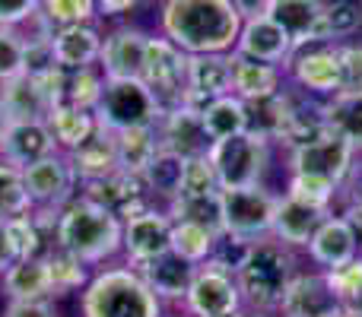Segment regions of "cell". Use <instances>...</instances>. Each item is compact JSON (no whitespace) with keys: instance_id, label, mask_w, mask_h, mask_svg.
<instances>
[{"instance_id":"obj_54","label":"cell","mask_w":362,"mask_h":317,"mask_svg":"<svg viewBox=\"0 0 362 317\" xmlns=\"http://www.w3.org/2000/svg\"><path fill=\"white\" fill-rule=\"evenodd\" d=\"M344 187H350L346 203H359L362 206V162H359V165H353V172H350V178H346Z\"/></svg>"},{"instance_id":"obj_1","label":"cell","mask_w":362,"mask_h":317,"mask_svg":"<svg viewBox=\"0 0 362 317\" xmlns=\"http://www.w3.org/2000/svg\"><path fill=\"white\" fill-rule=\"evenodd\" d=\"M245 19L229 0H163L159 35L185 54H229L235 51Z\"/></svg>"},{"instance_id":"obj_29","label":"cell","mask_w":362,"mask_h":317,"mask_svg":"<svg viewBox=\"0 0 362 317\" xmlns=\"http://www.w3.org/2000/svg\"><path fill=\"white\" fill-rule=\"evenodd\" d=\"M4 292L10 301H35V299H54L51 295V273L45 257L32 261H16L4 273Z\"/></svg>"},{"instance_id":"obj_8","label":"cell","mask_w":362,"mask_h":317,"mask_svg":"<svg viewBox=\"0 0 362 317\" xmlns=\"http://www.w3.org/2000/svg\"><path fill=\"white\" fill-rule=\"evenodd\" d=\"M140 83L153 92L163 114L175 112V108L185 105L187 95V54L178 44H172L165 35H150Z\"/></svg>"},{"instance_id":"obj_36","label":"cell","mask_w":362,"mask_h":317,"mask_svg":"<svg viewBox=\"0 0 362 317\" xmlns=\"http://www.w3.org/2000/svg\"><path fill=\"white\" fill-rule=\"evenodd\" d=\"M115 140H118V168L127 174H144V168L159 152L156 127H131L115 133Z\"/></svg>"},{"instance_id":"obj_24","label":"cell","mask_w":362,"mask_h":317,"mask_svg":"<svg viewBox=\"0 0 362 317\" xmlns=\"http://www.w3.org/2000/svg\"><path fill=\"white\" fill-rule=\"evenodd\" d=\"M51 51H54V64L61 70H67V73H74V70H86V67H99L102 32L95 29L93 23L61 25V29H54Z\"/></svg>"},{"instance_id":"obj_48","label":"cell","mask_w":362,"mask_h":317,"mask_svg":"<svg viewBox=\"0 0 362 317\" xmlns=\"http://www.w3.org/2000/svg\"><path fill=\"white\" fill-rule=\"evenodd\" d=\"M340 57V92H362V44L344 42L337 44Z\"/></svg>"},{"instance_id":"obj_9","label":"cell","mask_w":362,"mask_h":317,"mask_svg":"<svg viewBox=\"0 0 362 317\" xmlns=\"http://www.w3.org/2000/svg\"><path fill=\"white\" fill-rule=\"evenodd\" d=\"M353 165H356V150L334 131H325L321 137L289 150V174H315V178L331 181L340 191H344Z\"/></svg>"},{"instance_id":"obj_12","label":"cell","mask_w":362,"mask_h":317,"mask_svg":"<svg viewBox=\"0 0 362 317\" xmlns=\"http://www.w3.org/2000/svg\"><path fill=\"white\" fill-rule=\"evenodd\" d=\"M23 178H25V191H29L35 210L61 213L76 197V191H80V178H76L67 152H54V156L23 168Z\"/></svg>"},{"instance_id":"obj_31","label":"cell","mask_w":362,"mask_h":317,"mask_svg":"<svg viewBox=\"0 0 362 317\" xmlns=\"http://www.w3.org/2000/svg\"><path fill=\"white\" fill-rule=\"evenodd\" d=\"M165 213L172 222H194L210 229L213 235H226L219 193H178L172 203H165Z\"/></svg>"},{"instance_id":"obj_6","label":"cell","mask_w":362,"mask_h":317,"mask_svg":"<svg viewBox=\"0 0 362 317\" xmlns=\"http://www.w3.org/2000/svg\"><path fill=\"white\" fill-rule=\"evenodd\" d=\"M93 114L99 127L121 133L131 127H156L163 108L140 80H105L102 99Z\"/></svg>"},{"instance_id":"obj_55","label":"cell","mask_w":362,"mask_h":317,"mask_svg":"<svg viewBox=\"0 0 362 317\" xmlns=\"http://www.w3.org/2000/svg\"><path fill=\"white\" fill-rule=\"evenodd\" d=\"M344 311H350L353 317H362V292H359L353 301H346V305H344Z\"/></svg>"},{"instance_id":"obj_7","label":"cell","mask_w":362,"mask_h":317,"mask_svg":"<svg viewBox=\"0 0 362 317\" xmlns=\"http://www.w3.org/2000/svg\"><path fill=\"white\" fill-rule=\"evenodd\" d=\"M213 172L219 178V191L226 187H251L264 184L270 165V143L257 133H238V137L216 140L206 152Z\"/></svg>"},{"instance_id":"obj_18","label":"cell","mask_w":362,"mask_h":317,"mask_svg":"<svg viewBox=\"0 0 362 317\" xmlns=\"http://www.w3.org/2000/svg\"><path fill=\"white\" fill-rule=\"evenodd\" d=\"M293 51H296L293 38H289L274 19L255 16V19H245L242 23V32H238V42H235V54L251 57V61L276 64V67L286 70Z\"/></svg>"},{"instance_id":"obj_50","label":"cell","mask_w":362,"mask_h":317,"mask_svg":"<svg viewBox=\"0 0 362 317\" xmlns=\"http://www.w3.org/2000/svg\"><path fill=\"white\" fill-rule=\"evenodd\" d=\"M4 317H57L51 299H35V301H10Z\"/></svg>"},{"instance_id":"obj_10","label":"cell","mask_w":362,"mask_h":317,"mask_svg":"<svg viewBox=\"0 0 362 317\" xmlns=\"http://www.w3.org/2000/svg\"><path fill=\"white\" fill-rule=\"evenodd\" d=\"M286 83L312 99H331L340 92L337 44H305L296 48L286 64Z\"/></svg>"},{"instance_id":"obj_32","label":"cell","mask_w":362,"mask_h":317,"mask_svg":"<svg viewBox=\"0 0 362 317\" xmlns=\"http://www.w3.org/2000/svg\"><path fill=\"white\" fill-rule=\"evenodd\" d=\"M48 131L54 137L57 150L61 152H74L80 143H86L95 131V114L93 112H83V108H74V105H57L48 112Z\"/></svg>"},{"instance_id":"obj_53","label":"cell","mask_w":362,"mask_h":317,"mask_svg":"<svg viewBox=\"0 0 362 317\" xmlns=\"http://www.w3.org/2000/svg\"><path fill=\"white\" fill-rule=\"evenodd\" d=\"M16 263V251H13V241L6 235V222H0V276Z\"/></svg>"},{"instance_id":"obj_40","label":"cell","mask_w":362,"mask_h":317,"mask_svg":"<svg viewBox=\"0 0 362 317\" xmlns=\"http://www.w3.org/2000/svg\"><path fill=\"white\" fill-rule=\"evenodd\" d=\"M219 235H213L210 229L204 225H194V222H172V251L185 261H191L194 267L210 261L213 248H216Z\"/></svg>"},{"instance_id":"obj_15","label":"cell","mask_w":362,"mask_h":317,"mask_svg":"<svg viewBox=\"0 0 362 317\" xmlns=\"http://www.w3.org/2000/svg\"><path fill=\"white\" fill-rule=\"evenodd\" d=\"M146 35L140 25H118L102 38L99 70L105 80H140L146 57Z\"/></svg>"},{"instance_id":"obj_43","label":"cell","mask_w":362,"mask_h":317,"mask_svg":"<svg viewBox=\"0 0 362 317\" xmlns=\"http://www.w3.org/2000/svg\"><path fill=\"white\" fill-rule=\"evenodd\" d=\"M42 13L61 29V25L93 23L99 16V6L95 0H42Z\"/></svg>"},{"instance_id":"obj_41","label":"cell","mask_w":362,"mask_h":317,"mask_svg":"<svg viewBox=\"0 0 362 317\" xmlns=\"http://www.w3.org/2000/svg\"><path fill=\"white\" fill-rule=\"evenodd\" d=\"M6 235H10V241H13L16 261H32V257H45V254L51 251V244L45 241V232L38 229V222L32 219V213L10 219V222H6Z\"/></svg>"},{"instance_id":"obj_30","label":"cell","mask_w":362,"mask_h":317,"mask_svg":"<svg viewBox=\"0 0 362 317\" xmlns=\"http://www.w3.org/2000/svg\"><path fill=\"white\" fill-rule=\"evenodd\" d=\"M245 105H248V133H257L267 143L283 140V131L289 124V112H293V89H280L276 95L245 102Z\"/></svg>"},{"instance_id":"obj_56","label":"cell","mask_w":362,"mask_h":317,"mask_svg":"<svg viewBox=\"0 0 362 317\" xmlns=\"http://www.w3.org/2000/svg\"><path fill=\"white\" fill-rule=\"evenodd\" d=\"M235 317H267V314H261V311H245V308H242V311H238Z\"/></svg>"},{"instance_id":"obj_23","label":"cell","mask_w":362,"mask_h":317,"mask_svg":"<svg viewBox=\"0 0 362 317\" xmlns=\"http://www.w3.org/2000/svg\"><path fill=\"white\" fill-rule=\"evenodd\" d=\"M321 16H325V0H270L267 19H274L296 48L305 44H325L321 38Z\"/></svg>"},{"instance_id":"obj_27","label":"cell","mask_w":362,"mask_h":317,"mask_svg":"<svg viewBox=\"0 0 362 317\" xmlns=\"http://www.w3.org/2000/svg\"><path fill=\"white\" fill-rule=\"evenodd\" d=\"M0 112L6 124H25V121H48V99L32 73H19L13 80L0 83Z\"/></svg>"},{"instance_id":"obj_4","label":"cell","mask_w":362,"mask_h":317,"mask_svg":"<svg viewBox=\"0 0 362 317\" xmlns=\"http://www.w3.org/2000/svg\"><path fill=\"white\" fill-rule=\"evenodd\" d=\"M296 273H299V267H296L293 251L274 238H264V241L251 244V251L245 254L242 267L235 270V282L242 301L251 311L270 314L280 311L283 295H286Z\"/></svg>"},{"instance_id":"obj_19","label":"cell","mask_w":362,"mask_h":317,"mask_svg":"<svg viewBox=\"0 0 362 317\" xmlns=\"http://www.w3.org/2000/svg\"><path fill=\"white\" fill-rule=\"evenodd\" d=\"M331 206H315V203H305L299 197H289L283 193L280 203H276V219H274V241L286 244L289 251L296 248H308L312 235L318 232V225L331 216Z\"/></svg>"},{"instance_id":"obj_11","label":"cell","mask_w":362,"mask_h":317,"mask_svg":"<svg viewBox=\"0 0 362 317\" xmlns=\"http://www.w3.org/2000/svg\"><path fill=\"white\" fill-rule=\"evenodd\" d=\"M181 308L187 311V317H235L245 308V301L235 276L210 263H200Z\"/></svg>"},{"instance_id":"obj_14","label":"cell","mask_w":362,"mask_h":317,"mask_svg":"<svg viewBox=\"0 0 362 317\" xmlns=\"http://www.w3.org/2000/svg\"><path fill=\"white\" fill-rule=\"evenodd\" d=\"M80 197L118 213L121 222L144 210H150V206H156L150 191H146L144 178H140V174H127V172H115V174H108V178L86 181V184H80Z\"/></svg>"},{"instance_id":"obj_17","label":"cell","mask_w":362,"mask_h":317,"mask_svg":"<svg viewBox=\"0 0 362 317\" xmlns=\"http://www.w3.org/2000/svg\"><path fill=\"white\" fill-rule=\"evenodd\" d=\"M156 137H159V150L175 152L181 159H197L206 156L213 146L210 133L204 127V114L194 108L181 105L175 112H165L156 124Z\"/></svg>"},{"instance_id":"obj_28","label":"cell","mask_w":362,"mask_h":317,"mask_svg":"<svg viewBox=\"0 0 362 317\" xmlns=\"http://www.w3.org/2000/svg\"><path fill=\"white\" fill-rule=\"evenodd\" d=\"M67 159H70V165H74L80 184L121 172L118 168V140H115L112 131H105V127H99V124H95L93 137H89L86 143H80L74 152H67Z\"/></svg>"},{"instance_id":"obj_25","label":"cell","mask_w":362,"mask_h":317,"mask_svg":"<svg viewBox=\"0 0 362 317\" xmlns=\"http://www.w3.org/2000/svg\"><path fill=\"white\" fill-rule=\"evenodd\" d=\"M137 273L144 276V282L156 292L159 301L185 305V295H187V289H191L197 267H194L191 261H185V257H178L175 251H165V254L153 257L150 263H144Z\"/></svg>"},{"instance_id":"obj_49","label":"cell","mask_w":362,"mask_h":317,"mask_svg":"<svg viewBox=\"0 0 362 317\" xmlns=\"http://www.w3.org/2000/svg\"><path fill=\"white\" fill-rule=\"evenodd\" d=\"M42 10V0H0V25L19 29Z\"/></svg>"},{"instance_id":"obj_52","label":"cell","mask_w":362,"mask_h":317,"mask_svg":"<svg viewBox=\"0 0 362 317\" xmlns=\"http://www.w3.org/2000/svg\"><path fill=\"white\" fill-rule=\"evenodd\" d=\"M235 6V13L242 19H255V16H267V6L270 0H229Z\"/></svg>"},{"instance_id":"obj_26","label":"cell","mask_w":362,"mask_h":317,"mask_svg":"<svg viewBox=\"0 0 362 317\" xmlns=\"http://www.w3.org/2000/svg\"><path fill=\"white\" fill-rule=\"evenodd\" d=\"M280 89H286V70L276 64L251 61L232 51V95H238L242 102H257L276 95Z\"/></svg>"},{"instance_id":"obj_13","label":"cell","mask_w":362,"mask_h":317,"mask_svg":"<svg viewBox=\"0 0 362 317\" xmlns=\"http://www.w3.org/2000/svg\"><path fill=\"white\" fill-rule=\"evenodd\" d=\"M172 251V219L165 210H150L137 213V216L124 219V238H121V254H124L127 267L140 270L150 263L153 257Z\"/></svg>"},{"instance_id":"obj_21","label":"cell","mask_w":362,"mask_h":317,"mask_svg":"<svg viewBox=\"0 0 362 317\" xmlns=\"http://www.w3.org/2000/svg\"><path fill=\"white\" fill-rule=\"evenodd\" d=\"M334 311H340V301L327 286L325 270L293 276L286 295H283L280 317H331Z\"/></svg>"},{"instance_id":"obj_20","label":"cell","mask_w":362,"mask_h":317,"mask_svg":"<svg viewBox=\"0 0 362 317\" xmlns=\"http://www.w3.org/2000/svg\"><path fill=\"white\" fill-rule=\"evenodd\" d=\"M305 254L315 267L334 270V267H340V263L353 261L356 254H362V241L356 232H353V225L346 222L340 213H331V216L318 225V232L312 235Z\"/></svg>"},{"instance_id":"obj_38","label":"cell","mask_w":362,"mask_h":317,"mask_svg":"<svg viewBox=\"0 0 362 317\" xmlns=\"http://www.w3.org/2000/svg\"><path fill=\"white\" fill-rule=\"evenodd\" d=\"M32 210H35V203L25 191L23 168L0 159V222H10V219L25 216Z\"/></svg>"},{"instance_id":"obj_39","label":"cell","mask_w":362,"mask_h":317,"mask_svg":"<svg viewBox=\"0 0 362 317\" xmlns=\"http://www.w3.org/2000/svg\"><path fill=\"white\" fill-rule=\"evenodd\" d=\"M48 261V273H51V295H70V292H83L89 282V267L80 263L76 257H70L67 251L51 248L45 254Z\"/></svg>"},{"instance_id":"obj_34","label":"cell","mask_w":362,"mask_h":317,"mask_svg":"<svg viewBox=\"0 0 362 317\" xmlns=\"http://www.w3.org/2000/svg\"><path fill=\"white\" fill-rule=\"evenodd\" d=\"M144 184L146 191H150L153 203L156 200H165V203H172V200L181 193V181H185V159L175 156V152H165L159 150L153 162L144 168Z\"/></svg>"},{"instance_id":"obj_35","label":"cell","mask_w":362,"mask_h":317,"mask_svg":"<svg viewBox=\"0 0 362 317\" xmlns=\"http://www.w3.org/2000/svg\"><path fill=\"white\" fill-rule=\"evenodd\" d=\"M200 114H204V127L213 143L226 140V137H238V133L248 131V105H245L238 95L213 99Z\"/></svg>"},{"instance_id":"obj_47","label":"cell","mask_w":362,"mask_h":317,"mask_svg":"<svg viewBox=\"0 0 362 317\" xmlns=\"http://www.w3.org/2000/svg\"><path fill=\"white\" fill-rule=\"evenodd\" d=\"M181 193H219V178L213 172L210 159L197 156L185 162V181H181Z\"/></svg>"},{"instance_id":"obj_3","label":"cell","mask_w":362,"mask_h":317,"mask_svg":"<svg viewBox=\"0 0 362 317\" xmlns=\"http://www.w3.org/2000/svg\"><path fill=\"white\" fill-rule=\"evenodd\" d=\"M83 317H165L144 276L134 267H102L80 292Z\"/></svg>"},{"instance_id":"obj_51","label":"cell","mask_w":362,"mask_h":317,"mask_svg":"<svg viewBox=\"0 0 362 317\" xmlns=\"http://www.w3.org/2000/svg\"><path fill=\"white\" fill-rule=\"evenodd\" d=\"M140 4H146V0H95V6H99V16H124V13L137 10Z\"/></svg>"},{"instance_id":"obj_42","label":"cell","mask_w":362,"mask_h":317,"mask_svg":"<svg viewBox=\"0 0 362 317\" xmlns=\"http://www.w3.org/2000/svg\"><path fill=\"white\" fill-rule=\"evenodd\" d=\"M102 89H105V76H102L99 67L74 70V73H67V95H64V102L74 108H83V112H95V105L102 99Z\"/></svg>"},{"instance_id":"obj_37","label":"cell","mask_w":362,"mask_h":317,"mask_svg":"<svg viewBox=\"0 0 362 317\" xmlns=\"http://www.w3.org/2000/svg\"><path fill=\"white\" fill-rule=\"evenodd\" d=\"M362 32V13L356 0H325L321 16V38L325 44H344L346 38Z\"/></svg>"},{"instance_id":"obj_2","label":"cell","mask_w":362,"mask_h":317,"mask_svg":"<svg viewBox=\"0 0 362 317\" xmlns=\"http://www.w3.org/2000/svg\"><path fill=\"white\" fill-rule=\"evenodd\" d=\"M121 238H124V222L118 213L76 193L57 213L51 248L67 251L70 257H76L86 267H99V263H108L121 254Z\"/></svg>"},{"instance_id":"obj_59","label":"cell","mask_w":362,"mask_h":317,"mask_svg":"<svg viewBox=\"0 0 362 317\" xmlns=\"http://www.w3.org/2000/svg\"><path fill=\"white\" fill-rule=\"evenodd\" d=\"M356 4H359V13H362V0H356Z\"/></svg>"},{"instance_id":"obj_22","label":"cell","mask_w":362,"mask_h":317,"mask_svg":"<svg viewBox=\"0 0 362 317\" xmlns=\"http://www.w3.org/2000/svg\"><path fill=\"white\" fill-rule=\"evenodd\" d=\"M57 143L51 137L45 121H25V124H6L4 140H0V159L16 168H29L35 162L54 156Z\"/></svg>"},{"instance_id":"obj_46","label":"cell","mask_w":362,"mask_h":317,"mask_svg":"<svg viewBox=\"0 0 362 317\" xmlns=\"http://www.w3.org/2000/svg\"><path fill=\"white\" fill-rule=\"evenodd\" d=\"M25 73V38L19 29L0 25V83Z\"/></svg>"},{"instance_id":"obj_16","label":"cell","mask_w":362,"mask_h":317,"mask_svg":"<svg viewBox=\"0 0 362 317\" xmlns=\"http://www.w3.org/2000/svg\"><path fill=\"white\" fill-rule=\"evenodd\" d=\"M232 95V51L229 54H187L185 105L204 112L213 99Z\"/></svg>"},{"instance_id":"obj_44","label":"cell","mask_w":362,"mask_h":317,"mask_svg":"<svg viewBox=\"0 0 362 317\" xmlns=\"http://www.w3.org/2000/svg\"><path fill=\"white\" fill-rule=\"evenodd\" d=\"M286 193H289V197L305 200V203L331 206V210H334V200H337L340 187H334L331 181H325V178H315V174H289Z\"/></svg>"},{"instance_id":"obj_33","label":"cell","mask_w":362,"mask_h":317,"mask_svg":"<svg viewBox=\"0 0 362 317\" xmlns=\"http://www.w3.org/2000/svg\"><path fill=\"white\" fill-rule=\"evenodd\" d=\"M327 131L344 137L356 152H362V92H337L325 99Z\"/></svg>"},{"instance_id":"obj_58","label":"cell","mask_w":362,"mask_h":317,"mask_svg":"<svg viewBox=\"0 0 362 317\" xmlns=\"http://www.w3.org/2000/svg\"><path fill=\"white\" fill-rule=\"evenodd\" d=\"M331 317H353V314H350V311H344V308H340V311H334Z\"/></svg>"},{"instance_id":"obj_5","label":"cell","mask_w":362,"mask_h":317,"mask_svg":"<svg viewBox=\"0 0 362 317\" xmlns=\"http://www.w3.org/2000/svg\"><path fill=\"white\" fill-rule=\"evenodd\" d=\"M219 200H223L226 235L242 238V241L251 244L274 235L280 193L267 191L264 184H251V187H226V191H219Z\"/></svg>"},{"instance_id":"obj_57","label":"cell","mask_w":362,"mask_h":317,"mask_svg":"<svg viewBox=\"0 0 362 317\" xmlns=\"http://www.w3.org/2000/svg\"><path fill=\"white\" fill-rule=\"evenodd\" d=\"M4 131H6V118H4V112H0V140H4Z\"/></svg>"},{"instance_id":"obj_45","label":"cell","mask_w":362,"mask_h":317,"mask_svg":"<svg viewBox=\"0 0 362 317\" xmlns=\"http://www.w3.org/2000/svg\"><path fill=\"white\" fill-rule=\"evenodd\" d=\"M325 280L331 286V292L337 295L340 308H344L346 301H353L362 292V254H356L353 261L340 263L334 270H325Z\"/></svg>"}]
</instances>
